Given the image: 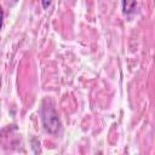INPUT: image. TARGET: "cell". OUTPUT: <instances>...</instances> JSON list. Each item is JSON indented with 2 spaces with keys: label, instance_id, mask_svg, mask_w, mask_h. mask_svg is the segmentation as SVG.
I'll return each instance as SVG.
<instances>
[{
  "label": "cell",
  "instance_id": "obj_1",
  "mask_svg": "<svg viewBox=\"0 0 155 155\" xmlns=\"http://www.w3.org/2000/svg\"><path fill=\"white\" fill-rule=\"evenodd\" d=\"M40 116H41V122L44 128L51 133L56 134L61 130V121L58 117V114L54 109L53 102L50 98H45L41 103L40 108Z\"/></svg>",
  "mask_w": 155,
  "mask_h": 155
},
{
  "label": "cell",
  "instance_id": "obj_2",
  "mask_svg": "<svg viewBox=\"0 0 155 155\" xmlns=\"http://www.w3.org/2000/svg\"><path fill=\"white\" fill-rule=\"evenodd\" d=\"M137 8V0H122V12L125 15H131Z\"/></svg>",
  "mask_w": 155,
  "mask_h": 155
},
{
  "label": "cell",
  "instance_id": "obj_3",
  "mask_svg": "<svg viewBox=\"0 0 155 155\" xmlns=\"http://www.w3.org/2000/svg\"><path fill=\"white\" fill-rule=\"evenodd\" d=\"M52 1L53 0H41V4H42V7L46 10V8H48L51 5H52Z\"/></svg>",
  "mask_w": 155,
  "mask_h": 155
}]
</instances>
